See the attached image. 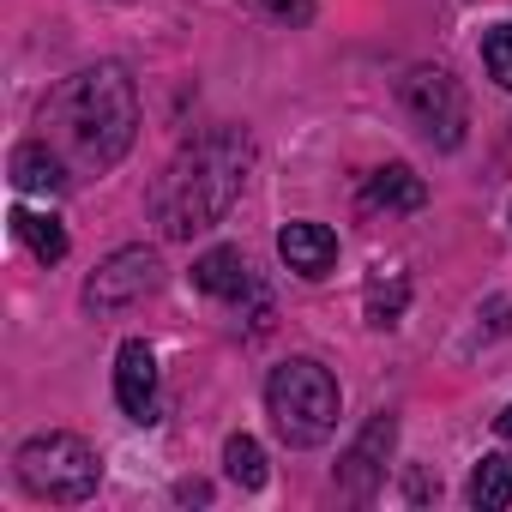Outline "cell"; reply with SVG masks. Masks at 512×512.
I'll list each match as a JSON object with an SVG mask.
<instances>
[{
    "label": "cell",
    "mask_w": 512,
    "mask_h": 512,
    "mask_svg": "<svg viewBox=\"0 0 512 512\" xmlns=\"http://www.w3.org/2000/svg\"><path fill=\"white\" fill-rule=\"evenodd\" d=\"M43 127H55V145L73 169H115L139 133V91L121 61H97L73 73L49 103Z\"/></svg>",
    "instance_id": "1"
},
{
    "label": "cell",
    "mask_w": 512,
    "mask_h": 512,
    "mask_svg": "<svg viewBox=\"0 0 512 512\" xmlns=\"http://www.w3.org/2000/svg\"><path fill=\"white\" fill-rule=\"evenodd\" d=\"M247 157H253L247 133H235V127H217V133L193 139L163 169V181L151 187V217L163 223V235L187 241V235L223 223L235 193H241V181H247Z\"/></svg>",
    "instance_id": "2"
},
{
    "label": "cell",
    "mask_w": 512,
    "mask_h": 512,
    "mask_svg": "<svg viewBox=\"0 0 512 512\" xmlns=\"http://www.w3.org/2000/svg\"><path fill=\"white\" fill-rule=\"evenodd\" d=\"M338 404H344V392H338L332 368H320L314 356H290L266 380V410L290 446H320L338 428Z\"/></svg>",
    "instance_id": "3"
},
{
    "label": "cell",
    "mask_w": 512,
    "mask_h": 512,
    "mask_svg": "<svg viewBox=\"0 0 512 512\" xmlns=\"http://www.w3.org/2000/svg\"><path fill=\"white\" fill-rule=\"evenodd\" d=\"M13 470H19L25 494L55 500V506H79V500H91L97 482H103V458H97V446H91L85 434H67V428L31 434V440L19 446Z\"/></svg>",
    "instance_id": "4"
},
{
    "label": "cell",
    "mask_w": 512,
    "mask_h": 512,
    "mask_svg": "<svg viewBox=\"0 0 512 512\" xmlns=\"http://www.w3.org/2000/svg\"><path fill=\"white\" fill-rule=\"evenodd\" d=\"M404 109H410V121L434 139V145H458L464 139V127H470V109H464V91H458V79L446 73V67H416L410 79H404Z\"/></svg>",
    "instance_id": "5"
},
{
    "label": "cell",
    "mask_w": 512,
    "mask_h": 512,
    "mask_svg": "<svg viewBox=\"0 0 512 512\" xmlns=\"http://www.w3.org/2000/svg\"><path fill=\"white\" fill-rule=\"evenodd\" d=\"M157 284H163L157 253H151V247H121V253H109V260L91 272V284H85V302L109 314V308H127V302L151 296Z\"/></svg>",
    "instance_id": "6"
},
{
    "label": "cell",
    "mask_w": 512,
    "mask_h": 512,
    "mask_svg": "<svg viewBox=\"0 0 512 512\" xmlns=\"http://www.w3.org/2000/svg\"><path fill=\"white\" fill-rule=\"evenodd\" d=\"M392 440H398V422H392V416H374V422L356 434V446H350V452H344V464H338V482H344V494L368 500V494L380 488V476H386V458H392Z\"/></svg>",
    "instance_id": "7"
},
{
    "label": "cell",
    "mask_w": 512,
    "mask_h": 512,
    "mask_svg": "<svg viewBox=\"0 0 512 512\" xmlns=\"http://www.w3.org/2000/svg\"><path fill=\"white\" fill-rule=\"evenodd\" d=\"M115 398L133 422H157V356L151 344L127 338L121 356H115Z\"/></svg>",
    "instance_id": "8"
},
{
    "label": "cell",
    "mask_w": 512,
    "mask_h": 512,
    "mask_svg": "<svg viewBox=\"0 0 512 512\" xmlns=\"http://www.w3.org/2000/svg\"><path fill=\"white\" fill-rule=\"evenodd\" d=\"M278 253H284V266L302 272V278H326L338 266V235L326 223H284L278 229Z\"/></svg>",
    "instance_id": "9"
},
{
    "label": "cell",
    "mask_w": 512,
    "mask_h": 512,
    "mask_svg": "<svg viewBox=\"0 0 512 512\" xmlns=\"http://www.w3.org/2000/svg\"><path fill=\"white\" fill-rule=\"evenodd\" d=\"M193 284H199L205 296L241 302V296H253V266H247V253H241V247H211V253H199Z\"/></svg>",
    "instance_id": "10"
},
{
    "label": "cell",
    "mask_w": 512,
    "mask_h": 512,
    "mask_svg": "<svg viewBox=\"0 0 512 512\" xmlns=\"http://www.w3.org/2000/svg\"><path fill=\"white\" fill-rule=\"evenodd\" d=\"M362 205H368V211H422V205H428V187H422V175H416V169L386 163V169H374V175H368Z\"/></svg>",
    "instance_id": "11"
},
{
    "label": "cell",
    "mask_w": 512,
    "mask_h": 512,
    "mask_svg": "<svg viewBox=\"0 0 512 512\" xmlns=\"http://www.w3.org/2000/svg\"><path fill=\"white\" fill-rule=\"evenodd\" d=\"M67 181H73V175H67V163H61V151H55L49 139L13 151V187H19V193H61Z\"/></svg>",
    "instance_id": "12"
},
{
    "label": "cell",
    "mask_w": 512,
    "mask_h": 512,
    "mask_svg": "<svg viewBox=\"0 0 512 512\" xmlns=\"http://www.w3.org/2000/svg\"><path fill=\"white\" fill-rule=\"evenodd\" d=\"M470 506H476V512L512 506V458H506V452H488V458L470 470Z\"/></svg>",
    "instance_id": "13"
},
{
    "label": "cell",
    "mask_w": 512,
    "mask_h": 512,
    "mask_svg": "<svg viewBox=\"0 0 512 512\" xmlns=\"http://www.w3.org/2000/svg\"><path fill=\"white\" fill-rule=\"evenodd\" d=\"M7 223H13V235H19V241H25V247L37 253V260H43V266H55V260H67V229H61L55 217H37V211H25V205H19V211H13Z\"/></svg>",
    "instance_id": "14"
},
{
    "label": "cell",
    "mask_w": 512,
    "mask_h": 512,
    "mask_svg": "<svg viewBox=\"0 0 512 512\" xmlns=\"http://www.w3.org/2000/svg\"><path fill=\"white\" fill-rule=\"evenodd\" d=\"M223 470L241 488H266V446L253 440V434H229L223 440Z\"/></svg>",
    "instance_id": "15"
},
{
    "label": "cell",
    "mask_w": 512,
    "mask_h": 512,
    "mask_svg": "<svg viewBox=\"0 0 512 512\" xmlns=\"http://www.w3.org/2000/svg\"><path fill=\"white\" fill-rule=\"evenodd\" d=\"M404 302H410V278L404 272H380L374 284H368V326H392L398 314H404Z\"/></svg>",
    "instance_id": "16"
},
{
    "label": "cell",
    "mask_w": 512,
    "mask_h": 512,
    "mask_svg": "<svg viewBox=\"0 0 512 512\" xmlns=\"http://www.w3.org/2000/svg\"><path fill=\"white\" fill-rule=\"evenodd\" d=\"M482 67H488L494 85L512 91V25H494V31L482 37Z\"/></svg>",
    "instance_id": "17"
},
{
    "label": "cell",
    "mask_w": 512,
    "mask_h": 512,
    "mask_svg": "<svg viewBox=\"0 0 512 512\" xmlns=\"http://www.w3.org/2000/svg\"><path fill=\"white\" fill-rule=\"evenodd\" d=\"M266 13H278V19H296V25H308V19H314V0H266Z\"/></svg>",
    "instance_id": "18"
},
{
    "label": "cell",
    "mask_w": 512,
    "mask_h": 512,
    "mask_svg": "<svg viewBox=\"0 0 512 512\" xmlns=\"http://www.w3.org/2000/svg\"><path fill=\"white\" fill-rule=\"evenodd\" d=\"M494 428H500V440H512V404L500 410V422H494Z\"/></svg>",
    "instance_id": "19"
}]
</instances>
